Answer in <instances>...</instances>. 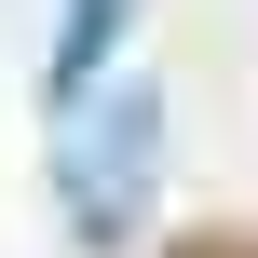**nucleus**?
Returning <instances> with one entry per match:
<instances>
[{"label": "nucleus", "instance_id": "nucleus-1", "mask_svg": "<svg viewBox=\"0 0 258 258\" xmlns=\"http://www.w3.org/2000/svg\"><path fill=\"white\" fill-rule=\"evenodd\" d=\"M150 190H163V82L122 68L82 122H54V218H68V245H122L150 218Z\"/></svg>", "mask_w": 258, "mask_h": 258}, {"label": "nucleus", "instance_id": "nucleus-2", "mask_svg": "<svg viewBox=\"0 0 258 258\" xmlns=\"http://www.w3.org/2000/svg\"><path fill=\"white\" fill-rule=\"evenodd\" d=\"M122 27H136V0H68V14H54V68H41L54 122H82V109L122 82Z\"/></svg>", "mask_w": 258, "mask_h": 258}]
</instances>
